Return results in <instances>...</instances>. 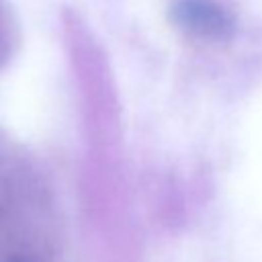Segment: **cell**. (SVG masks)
<instances>
[{
  "label": "cell",
  "mask_w": 262,
  "mask_h": 262,
  "mask_svg": "<svg viewBox=\"0 0 262 262\" xmlns=\"http://www.w3.org/2000/svg\"><path fill=\"white\" fill-rule=\"evenodd\" d=\"M174 20L192 35L207 39H225L233 31V20L219 4L211 0H178Z\"/></svg>",
  "instance_id": "obj_1"
}]
</instances>
